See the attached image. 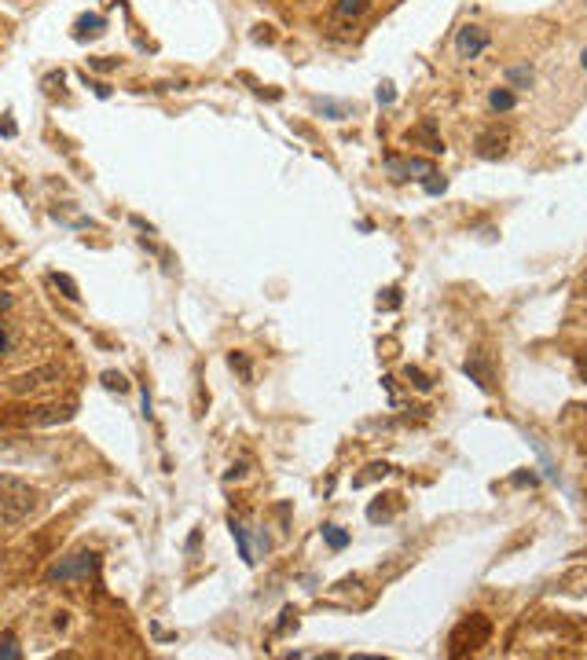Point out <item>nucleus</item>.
<instances>
[{"mask_svg": "<svg viewBox=\"0 0 587 660\" xmlns=\"http://www.w3.org/2000/svg\"><path fill=\"white\" fill-rule=\"evenodd\" d=\"M34 510H37L34 484H26L23 477H12V473H0V528L23 525Z\"/></svg>", "mask_w": 587, "mask_h": 660, "instance_id": "f257e3e1", "label": "nucleus"}, {"mask_svg": "<svg viewBox=\"0 0 587 660\" xmlns=\"http://www.w3.org/2000/svg\"><path fill=\"white\" fill-rule=\"evenodd\" d=\"M96 572H100V554H92V550H78V554H70V558L56 561V565L45 572V580L48 583H89Z\"/></svg>", "mask_w": 587, "mask_h": 660, "instance_id": "f03ea898", "label": "nucleus"}, {"mask_svg": "<svg viewBox=\"0 0 587 660\" xmlns=\"http://www.w3.org/2000/svg\"><path fill=\"white\" fill-rule=\"evenodd\" d=\"M488 635H492V624H488L485 616H470V620H463L452 635V657H463L466 649L485 646Z\"/></svg>", "mask_w": 587, "mask_h": 660, "instance_id": "7ed1b4c3", "label": "nucleus"}, {"mask_svg": "<svg viewBox=\"0 0 587 660\" xmlns=\"http://www.w3.org/2000/svg\"><path fill=\"white\" fill-rule=\"evenodd\" d=\"M386 173L393 180H415V184H422L433 173V162H426V158H386Z\"/></svg>", "mask_w": 587, "mask_h": 660, "instance_id": "20e7f679", "label": "nucleus"}, {"mask_svg": "<svg viewBox=\"0 0 587 660\" xmlns=\"http://www.w3.org/2000/svg\"><path fill=\"white\" fill-rule=\"evenodd\" d=\"M488 48V33L481 26H463L455 33V55L459 59H477Z\"/></svg>", "mask_w": 587, "mask_h": 660, "instance_id": "39448f33", "label": "nucleus"}, {"mask_svg": "<svg viewBox=\"0 0 587 660\" xmlns=\"http://www.w3.org/2000/svg\"><path fill=\"white\" fill-rule=\"evenodd\" d=\"M45 378H59V367H41V371L19 374V378H12V393H30L37 385H45Z\"/></svg>", "mask_w": 587, "mask_h": 660, "instance_id": "423d86ee", "label": "nucleus"}, {"mask_svg": "<svg viewBox=\"0 0 587 660\" xmlns=\"http://www.w3.org/2000/svg\"><path fill=\"white\" fill-rule=\"evenodd\" d=\"M103 30H107V19H103V15H81V19L74 22V37H78V41H92V37H100Z\"/></svg>", "mask_w": 587, "mask_h": 660, "instance_id": "0eeeda50", "label": "nucleus"}, {"mask_svg": "<svg viewBox=\"0 0 587 660\" xmlns=\"http://www.w3.org/2000/svg\"><path fill=\"white\" fill-rule=\"evenodd\" d=\"M463 371L474 378L481 389H492V367H488V360L485 356H470V360L463 363Z\"/></svg>", "mask_w": 587, "mask_h": 660, "instance_id": "6e6552de", "label": "nucleus"}, {"mask_svg": "<svg viewBox=\"0 0 587 660\" xmlns=\"http://www.w3.org/2000/svg\"><path fill=\"white\" fill-rule=\"evenodd\" d=\"M367 8H371V0H338V4H334V19L356 22Z\"/></svg>", "mask_w": 587, "mask_h": 660, "instance_id": "1a4fd4ad", "label": "nucleus"}, {"mask_svg": "<svg viewBox=\"0 0 587 660\" xmlns=\"http://www.w3.org/2000/svg\"><path fill=\"white\" fill-rule=\"evenodd\" d=\"M503 143H507L503 132H481V136H477V154H481V158H499V154H503Z\"/></svg>", "mask_w": 587, "mask_h": 660, "instance_id": "9d476101", "label": "nucleus"}, {"mask_svg": "<svg viewBox=\"0 0 587 660\" xmlns=\"http://www.w3.org/2000/svg\"><path fill=\"white\" fill-rule=\"evenodd\" d=\"M408 140H426V151H433V154H444V140L433 132V121H422L419 129L411 132Z\"/></svg>", "mask_w": 587, "mask_h": 660, "instance_id": "9b49d317", "label": "nucleus"}, {"mask_svg": "<svg viewBox=\"0 0 587 660\" xmlns=\"http://www.w3.org/2000/svg\"><path fill=\"white\" fill-rule=\"evenodd\" d=\"M503 77H507V88H518V92H521V88L532 85V77H536V74H532L529 63H518V66H507V74H503Z\"/></svg>", "mask_w": 587, "mask_h": 660, "instance_id": "f8f14e48", "label": "nucleus"}, {"mask_svg": "<svg viewBox=\"0 0 587 660\" xmlns=\"http://www.w3.org/2000/svg\"><path fill=\"white\" fill-rule=\"evenodd\" d=\"M514 103H518V96H514L510 88H492V96H488V107L496 110V114H507V110H514Z\"/></svg>", "mask_w": 587, "mask_h": 660, "instance_id": "ddd939ff", "label": "nucleus"}, {"mask_svg": "<svg viewBox=\"0 0 587 660\" xmlns=\"http://www.w3.org/2000/svg\"><path fill=\"white\" fill-rule=\"evenodd\" d=\"M228 528H232V536H235V543H239V558L246 561V565H254V550H250V539H246V528L239 525V521H228Z\"/></svg>", "mask_w": 587, "mask_h": 660, "instance_id": "4468645a", "label": "nucleus"}, {"mask_svg": "<svg viewBox=\"0 0 587 660\" xmlns=\"http://www.w3.org/2000/svg\"><path fill=\"white\" fill-rule=\"evenodd\" d=\"M0 660H23V649H19L15 631H4V635H0Z\"/></svg>", "mask_w": 587, "mask_h": 660, "instance_id": "2eb2a0df", "label": "nucleus"}, {"mask_svg": "<svg viewBox=\"0 0 587 660\" xmlns=\"http://www.w3.org/2000/svg\"><path fill=\"white\" fill-rule=\"evenodd\" d=\"M316 107L327 114V118H334V121H342L345 114H349V103H334V99H323V103H316Z\"/></svg>", "mask_w": 587, "mask_h": 660, "instance_id": "dca6fc26", "label": "nucleus"}, {"mask_svg": "<svg viewBox=\"0 0 587 660\" xmlns=\"http://www.w3.org/2000/svg\"><path fill=\"white\" fill-rule=\"evenodd\" d=\"M444 187H448V180H444L437 169H433V173L422 180V191H426V195H444Z\"/></svg>", "mask_w": 587, "mask_h": 660, "instance_id": "f3484780", "label": "nucleus"}, {"mask_svg": "<svg viewBox=\"0 0 587 660\" xmlns=\"http://www.w3.org/2000/svg\"><path fill=\"white\" fill-rule=\"evenodd\" d=\"M323 539H327V543H331L334 550H342L345 543H349V536H345V532H342L338 525H323Z\"/></svg>", "mask_w": 587, "mask_h": 660, "instance_id": "a211bd4d", "label": "nucleus"}, {"mask_svg": "<svg viewBox=\"0 0 587 660\" xmlns=\"http://www.w3.org/2000/svg\"><path fill=\"white\" fill-rule=\"evenodd\" d=\"M103 385H107V389H118V393H129V382H125V374H118V371L103 374Z\"/></svg>", "mask_w": 587, "mask_h": 660, "instance_id": "6ab92c4d", "label": "nucleus"}, {"mask_svg": "<svg viewBox=\"0 0 587 660\" xmlns=\"http://www.w3.org/2000/svg\"><path fill=\"white\" fill-rule=\"evenodd\" d=\"M12 345H15L12 330H8V323L0 319V356H8V352H12Z\"/></svg>", "mask_w": 587, "mask_h": 660, "instance_id": "aec40b11", "label": "nucleus"}, {"mask_svg": "<svg viewBox=\"0 0 587 660\" xmlns=\"http://www.w3.org/2000/svg\"><path fill=\"white\" fill-rule=\"evenodd\" d=\"M393 99H397V88H393V81H382V85H378V103H382V107H389Z\"/></svg>", "mask_w": 587, "mask_h": 660, "instance_id": "412c9836", "label": "nucleus"}, {"mask_svg": "<svg viewBox=\"0 0 587 660\" xmlns=\"http://www.w3.org/2000/svg\"><path fill=\"white\" fill-rule=\"evenodd\" d=\"M52 279H56V286H63V290H67L70 301H78V286H74V279H70V275H52Z\"/></svg>", "mask_w": 587, "mask_h": 660, "instance_id": "4be33fe9", "label": "nucleus"}, {"mask_svg": "<svg viewBox=\"0 0 587 660\" xmlns=\"http://www.w3.org/2000/svg\"><path fill=\"white\" fill-rule=\"evenodd\" d=\"M232 367H239V371H243V378H250V363H246V356H239V352H235Z\"/></svg>", "mask_w": 587, "mask_h": 660, "instance_id": "5701e85b", "label": "nucleus"}, {"mask_svg": "<svg viewBox=\"0 0 587 660\" xmlns=\"http://www.w3.org/2000/svg\"><path fill=\"white\" fill-rule=\"evenodd\" d=\"M576 371H580V374L587 378V356H576Z\"/></svg>", "mask_w": 587, "mask_h": 660, "instance_id": "b1692460", "label": "nucleus"}, {"mask_svg": "<svg viewBox=\"0 0 587 660\" xmlns=\"http://www.w3.org/2000/svg\"><path fill=\"white\" fill-rule=\"evenodd\" d=\"M580 63H584V70H587V48H584V55H580Z\"/></svg>", "mask_w": 587, "mask_h": 660, "instance_id": "393cba45", "label": "nucleus"}, {"mask_svg": "<svg viewBox=\"0 0 587 660\" xmlns=\"http://www.w3.org/2000/svg\"><path fill=\"white\" fill-rule=\"evenodd\" d=\"M584 297H587V275H584Z\"/></svg>", "mask_w": 587, "mask_h": 660, "instance_id": "a878e982", "label": "nucleus"}]
</instances>
